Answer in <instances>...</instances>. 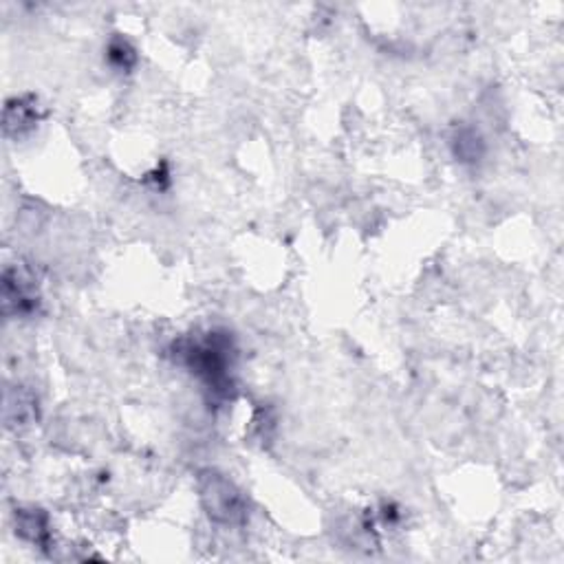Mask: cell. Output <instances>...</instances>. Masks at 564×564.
<instances>
[{
	"instance_id": "obj_1",
	"label": "cell",
	"mask_w": 564,
	"mask_h": 564,
	"mask_svg": "<svg viewBox=\"0 0 564 564\" xmlns=\"http://www.w3.org/2000/svg\"><path fill=\"white\" fill-rule=\"evenodd\" d=\"M201 498L212 520L223 525H238L247 518L245 500L238 489L218 475H207L201 486Z\"/></svg>"
},
{
	"instance_id": "obj_2",
	"label": "cell",
	"mask_w": 564,
	"mask_h": 564,
	"mask_svg": "<svg viewBox=\"0 0 564 564\" xmlns=\"http://www.w3.org/2000/svg\"><path fill=\"white\" fill-rule=\"evenodd\" d=\"M3 300H5V311L16 313H29L34 311L38 305V298L34 296V287L31 280H25V276L18 269H7L5 271V282H3Z\"/></svg>"
},
{
	"instance_id": "obj_3",
	"label": "cell",
	"mask_w": 564,
	"mask_h": 564,
	"mask_svg": "<svg viewBox=\"0 0 564 564\" xmlns=\"http://www.w3.org/2000/svg\"><path fill=\"white\" fill-rule=\"evenodd\" d=\"M16 527H18V534L34 545L45 547L49 540V525H47V516L40 509H29V512L20 509L16 514Z\"/></svg>"
},
{
	"instance_id": "obj_4",
	"label": "cell",
	"mask_w": 564,
	"mask_h": 564,
	"mask_svg": "<svg viewBox=\"0 0 564 564\" xmlns=\"http://www.w3.org/2000/svg\"><path fill=\"white\" fill-rule=\"evenodd\" d=\"M34 121H36L34 106H26L23 99H14V102H9L7 109H5V129H7V132L12 131L20 132L29 129Z\"/></svg>"
}]
</instances>
